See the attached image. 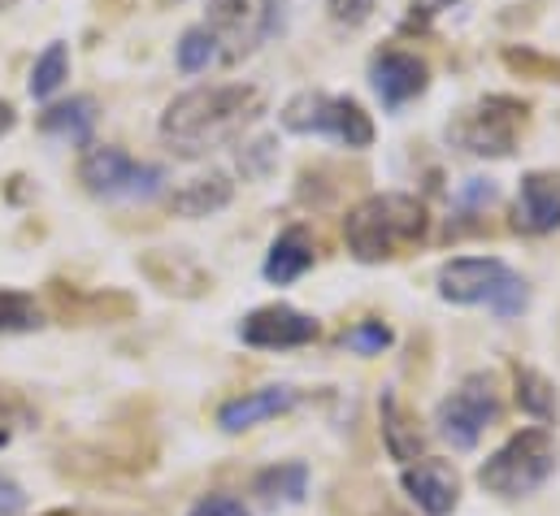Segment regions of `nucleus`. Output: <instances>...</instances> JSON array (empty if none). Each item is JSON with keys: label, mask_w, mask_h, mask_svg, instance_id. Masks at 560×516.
Wrapping results in <instances>:
<instances>
[{"label": "nucleus", "mask_w": 560, "mask_h": 516, "mask_svg": "<svg viewBox=\"0 0 560 516\" xmlns=\"http://www.w3.org/2000/svg\"><path fill=\"white\" fill-rule=\"evenodd\" d=\"M22 513H26V491L9 473H0V516H22Z\"/></svg>", "instance_id": "nucleus-29"}, {"label": "nucleus", "mask_w": 560, "mask_h": 516, "mask_svg": "<svg viewBox=\"0 0 560 516\" xmlns=\"http://www.w3.org/2000/svg\"><path fill=\"white\" fill-rule=\"evenodd\" d=\"M452 4H460V0H409L405 31H430V22H434L439 13H447Z\"/></svg>", "instance_id": "nucleus-26"}, {"label": "nucleus", "mask_w": 560, "mask_h": 516, "mask_svg": "<svg viewBox=\"0 0 560 516\" xmlns=\"http://www.w3.org/2000/svg\"><path fill=\"white\" fill-rule=\"evenodd\" d=\"M213 61H222V48H218L213 31L209 26H187L183 39H178V70L183 74H200Z\"/></svg>", "instance_id": "nucleus-21"}, {"label": "nucleus", "mask_w": 560, "mask_h": 516, "mask_svg": "<svg viewBox=\"0 0 560 516\" xmlns=\"http://www.w3.org/2000/svg\"><path fill=\"white\" fill-rule=\"evenodd\" d=\"M261 118V92L244 83L222 87H191L170 101L161 114V139L174 156L200 161L226 143H235L244 130Z\"/></svg>", "instance_id": "nucleus-1"}, {"label": "nucleus", "mask_w": 560, "mask_h": 516, "mask_svg": "<svg viewBox=\"0 0 560 516\" xmlns=\"http://www.w3.org/2000/svg\"><path fill=\"white\" fill-rule=\"evenodd\" d=\"M282 130L291 134H330L343 148H370L374 143V122L370 114L348 101V96H326V92H300L282 105Z\"/></svg>", "instance_id": "nucleus-5"}, {"label": "nucleus", "mask_w": 560, "mask_h": 516, "mask_svg": "<svg viewBox=\"0 0 560 516\" xmlns=\"http://www.w3.org/2000/svg\"><path fill=\"white\" fill-rule=\"evenodd\" d=\"M31 421H35L31 403L13 387H0V447H9V438H13L18 430H26Z\"/></svg>", "instance_id": "nucleus-24"}, {"label": "nucleus", "mask_w": 560, "mask_h": 516, "mask_svg": "<svg viewBox=\"0 0 560 516\" xmlns=\"http://www.w3.org/2000/svg\"><path fill=\"white\" fill-rule=\"evenodd\" d=\"M343 343H348L357 356H378L383 348H392V330H387L383 321H361V326H352V330L343 335Z\"/></svg>", "instance_id": "nucleus-25"}, {"label": "nucleus", "mask_w": 560, "mask_h": 516, "mask_svg": "<svg viewBox=\"0 0 560 516\" xmlns=\"http://www.w3.org/2000/svg\"><path fill=\"white\" fill-rule=\"evenodd\" d=\"M513 383H517V408L526 412V417H535V421H557L560 403H557V390L552 383L544 378V374H535V370H513Z\"/></svg>", "instance_id": "nucleus-20"}, {"label": "nucleus", "mask_w": 560, "mask_h": 516, "mask_svg": "<svg viewBox=\"0 0 560 516\" xmlns=\"http://www.w3.org/2000/svg\"><path fill=\"white\" fill-rule=\"evenodd\" d=\"M513 226H517L522 235H552V231H560V174L557 169H535V174L522 178Z\"/></svg>", "instance_id": "nucleus-13"}, {"label": "nucleus", "mask_w": 560, "mask_h": 516, "mask_svg": "<svg viewBox=\"0 0 560 516\" xmlns=\"http://www.w3.org/2000/svg\"><path fill=\"white\" fill-rule=\"evenodd\" d=\"M231 196H235L231 178L226 174H209V178H196L183 191H174L170 196V213H178V218H209V213L226 209Z\"/></svg>", "instance_id": "nucleus-17"}, {"label": "nucleus", "mask_w": 560, "mask_h": 516, "mask_svg": "<svg viewBox=\"0 0 560 516\" xmlns=\"http://www.w3.org/2000/svg\"><path fill=\"white\" fill-rule=\"evenodd\" d=\"M70 74V52L66 44H48L39 57H35V70H31V96L35 101H48Z\"/></svg>", "instance_id": "nucleus-22"}, {"label": "nucleus", "mask_w": 560, "mask_h": 516, "mask_svg": "<svg viewBox=\"0 0 560 516\" xmlns=\"http://www.w3.org/2000/svg\"><path fill=\"white\" fill-rule=\"evenodd\" d=\"M187 516H253L244 508V500H235V495H205L200 504H191V513Z\"/></svg>", "instance_id": "nucleus-28"}, {"label": "nucleus", "mask_w": 560, "mask_h": 516, "mask_svg": "<svg viewBox=\"0 0 560 516\" xmlns=\"http://www.w3.org/2000/svg\"><path fill=\"white\" fill-rule=\"evenodd\" d=\"M526 122V105L509 101V96H487L474 109H465L452 127L447 139L474 156H513L517 143V127Z\"/></svg>", "instance_id": "nucleus-7"}, {"label": "nucleus", "mask_w": 560, "mask_h": 516, "mask_svg": "<svg viewBox=\"0 0 560 516\" xmlns=\"http://www.w3.org/2000/svg\"><path fill=\"white\" fill-rule=\"evenodd\" d=\"M409 500L418 504L425 516H452L460 504V478L447 460H418V465H405L400 473Z\"/></svg>", "instance_id": "nucleus-12"}, {"label": "nucleus", "mask_w": 560, "mask_h": 516, "mask_svg": "<svg viewBox=\"0 0 560 516\" xmlns=\"http://www.w3.org/2000/svg\"><path fill=\"white\" fill-rule=\"evenodd\" d=\"M96 101L92 96H70L61 105H48L39 114V130L44 134H57V139H70V143H88L92 127H96Z\"/></svg>", "instance_id": "nucleus-16"}, {"label": "nucleus", "mask_w": 560, "mask_h": 516, "mask_svg": "<svg viewBox=\"0 0 560 516\" xmlns=\"http://www.w3.org/2000/svg\"><path fill=\"white\" fill-rule=\"evenodd\" d=\"M308 265H313V239H308V231L304 226H287L279 239H275L270 257H266V278L275 286H287V282L304 278Z\"/></svg>", "instance_id": "nucleus-15"}, {"label": "nucleus", "mask_w": 560, "mask_h": 516, "mask_svg": "<svg viewBox=\"0 0 560 516\" xmlns=\"http://www.w3.org/2000/svg\"><path fill=\"white\" fill-rule=\"evenodd\" d=\"M557 469V447H552V434L548 430H522L513 434L495 456L482 460L478 469V486L487 495H500V500H526L535 495Z\"/></svg>", "instance_id": "nucleus-3"}, {"label": "nucleus", "mask_w": 560, "mask_h": 516, "mask_svg": "<svg viewBox=\"0 0 560 516\" xmlns=\"http://www.w3.org/2000/svg\"><path fill=\"white\" fill-rule=\"evenodd\" d=\"M44 326V313L35 295L26 291H0V335H31Z\"/></svg>", "instance_id": "nucleus-23"}, {"label": "nucleus", "mask_w": 560, "mask_h": 516, "mask_svg": "<svg viewBox=\"0 0 560 516\" xmlns=\"http://www.w3.org/2000/svg\"><path fill=\"white\" fill-rule=\"evenodd\" d=\"M275 4L279 0H209V31L222 48V61H235L253 52L270 26H275Z\"/></svg>", "instance_id": "nucleus-9"}, {"label": "nucleus", "mask_w": 560, "mask_h": 516, "mask_svg": "<svg viewBox=\"0 0 560 516\" xmlns=\"http://www.w3.org/2000/svg\"><path fill=\"white\" fill-rule=\"evenodd\" d=\"M295 399H300V390L295 387L244 390L240 399H226V403L218 408V425H222L226 434H244V430H253V425H261V421H270V417L291 412Z\"/></svg>", "instance_id": "nucleus-14"}, {"label": "nucleus", "mask_w": 560, "mask_h": 516, "mask_svg": "<svg viewBox=\"0 0 560 516\" xmlns=\"http://www.w3.org/2000/svg\"><path fill=\"white\" fill-rule=\"evenodd\" d=\"M13 4H18V0H0V13H4V9H13Z\"/></svg>", "instance_id": "nucleus-31"}, {"label": "nucleus", "mask_w": 560, "mask_h": 516, "mask_svg": "<svg viewBox=\"0 0 560 516\" xmlns=\"http://www.w3.org/2000/svg\"><path fill=\"white\" fill-rule=\"evenodd\" d=\"M430 231V213L418 196L405 191H378L365 196L348 218H343V239L348 253L361 265H378V260L405 257L409 248H418Z\"/></svg>", "instance_id": "nucleus-2"}, {"label": "nucleus", "mask_w": 560, "mask_h": 516, "mask_svg": "<svg viewBox=\"0 0 560 516\" xmlns=\"http://www.w3.org/2000/svg\"><path fill=\"white\" fill-rule=\"evenodd\" d=\"M13 122H18V114H13V105L9 101H0V139L13 130Z\"/></svg>", "instance_id": "nucleus-30"}, {"label": "nucleus", "mask_w": 560, "mask_h": 516, "mask_svg": "<svg viewBox=\"0 0 560 516\" xmlns=\"http://www.w3.org/2000/svg\"><path fill=\"white\" fill-rule=\"evenodd\" d=\"M257 495L266 504H300L308 495V469L300 460H287V465H270L257 473Z\"/></svg>", "instance_id": "nucleus-19"}, {"label": "nucleus", "mask_w": 560, "mask_h": 516, "mask_svg": "<svg viewBox=\"0 0 560 516\" xmlns=\"http://www.w3.org/2000/svg\"><path fill=\"white\" fill-rule=\"evenodd\" d=\"M79 183L92 196H101V200H127V196H152V191H161L165 174L156 165H143L136 156H127L122 148L92 143L79 156Z\"/></svg>", "instance_id": "nucleus-6"}, {"label": "nucleus", "mask_w": 560, "mask_h": 516, "mask_svg": "<svg viewBox=\"0 0 560 516\" xmlns=\"http://www.w3.org/2000/svg\"><path fill=\"white\" fill-rule=\"evenodd\" d=\"M370 83H374V92H378V101L387 109H400V105L418 101L421 92H425L430 70H425L421 57L405 52V48H383L370 61Z\"/></svg>", "instance_id": "nucleus-11"}, {"label": "nucleus", "mask_w": 560, "mask_h": 516, "mask_svg": "<svg viewBox=\"0 0 560 516\" xmlns=\"http://www.w3.org/2000/svg\"><path fill=\"white\" fill-rule=\"evenodd\" d=\"M240 339L248 348H261V352H287V348H304L317 339V321L308 313H295L287 304H266L257 313H248L240 321Z\"/></svg>", "instance_id": "nucleus-10"}, {"label": "nucleus", "mask_w": 560, "mask_h": 516, "mask_svg": "<svg viewBox=\"0 0 560 516\" xmlns=\"http://www.w3.org/2000/svg\"><path fill=\"white\" fill-rule=\"evenodd\" d=\"M374 4H378V0H326L330 17H335L339 26H361V22H370Z\"/></svg>", "instance_id": "nucleus-27"}, {"label": "nucleus", "mask_w": 560, "mask_h": 516, "mask_svg": "<svg viewBox=\"0 0 560 516\" xmlns=\"http://www.w3.org/2000/svg\"><path fill=\"white\" fill-rule=\"evenodd\" d=\"M439 295L447 304H487L495 317H517L530 300L522 273L495 257H456L439 269Z\"/></svg>", "instance_id": "nucleus-4"}, {"label": "nucleus", "mask_w": 560, "mask_h": 516, "mask_svg": "<svg viewBox=\"0 0 560 516\" xmlns=\"http://www.w3.org/2000/svg\"><path fill=\"white\" fill-rule=\"evenodd\" d=\"M378 417H383V443H387L392 460H400V465H418L421 434H418V425H409V417H405V408H400V399H396L392 390H383V399H378Z\"/></svg>", "instance_id": "nucleus-18"}, {"label": "nucleus", "mask_w": 560, "mask_h": 516, "mask_svg": "<svg viewBox=\"0 0 560 516\" xmlns=\"http://www.w3.org/2000/svg\"><path fill=\"white\" fill-rule=\"evenodd\" d=\"M500 421V399L487 374H469L460 387L452 390L439 408H434V425L439 434L456 447V452H474L478 438Z\"/></svg>", "instance_id": "nucleus-8"}]
</instances>
